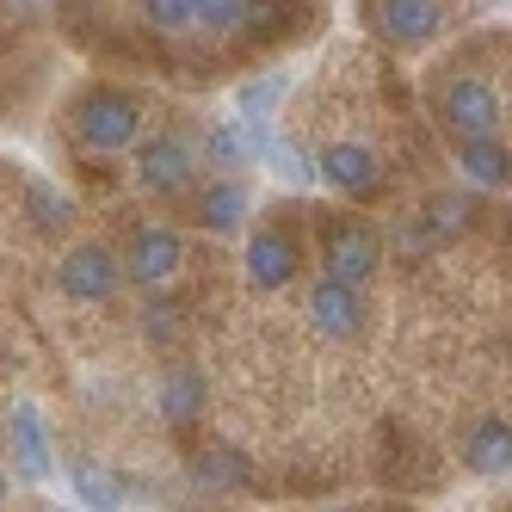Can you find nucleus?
I'll use <instances>...</instances> for the list:
<instances>
[{
	"label": "nucleus",
	"instance_id": "1a4fd4ad",
	"mask_svg": "<svg viewBox=\"0 0 512 512\" xmlns=\"http://www.w3.org/2000/svg\"><path fill=\"white\" fill-rule=\"evenodd\" d=\"M377 31L401 50H420L445 31V7L438 0H377Z\"/></svg>",
	"mask_w": 512,
	"mask_h": 512
},
{
	"label": "nucleus",
	"instance_id": "4be33fe9",
	"mask_svg": "<svg viewBox=\"0 0 512 512\" xmlns=\"http://www.w3.org/2000/svg\"><path fill=\"white\" fill-rule=\"evenodd\" d=\"M247 7H253V0H198V31H210V38H229V31L247 25Z\"/></svg>",
	"mask_w": 512,
	"mask_h": 512
},
{
	"label": "nucleus",
	"instance_id": "9d476101",
	"mask_svg": "<svg viewBox=\"0 0 512 512\" xmlns=\"http://www.w3.org/2000/svg\"><path fill=\"white\" fill-rule=\"evenodd\" d=\"M247 284L253 290H284L290 278H297V266H303V253H297V241H290L284 229H260L247 241Z\"/></svg>",
	"mask_w": 512,
	"mask_h": 512
},
{
	"label": "nucleus",
	"instance_id": "39448f33",
	"mask_svg": "<svg viewBox=\"0 0 512 512\" xmlns=\"http://www.w3.org/2000/svg\"><path fill=\"white\" fill-rule=\"evenodd\" d=\"M179 266H186V235L167 229V223H142L124 247V278L136 290H161L179 278Z\"/></svg>",
	"mask_w": 512,
	"mask_h": 512
},
{
	"label": "nucleus",
	"instance_id": "6ab92c4d",
	"mask_svg": "<svg viewBox=\"0 0 512 512\" xmlns=\"http://www.w3.org/2000/svg\"><path fill=\"white\" fill-rule=\"evenodd\" d=\"M136 13L161 38H179V31H198V0H136Z\"/></svg>",
	"mask_w": 512,
	"mask_h": 512
},
{
	"label": "nucleus",
	"instance_id": "20e7f679",
	"mask_svg": "<svg viewBox=\"0 0 512 512\" xmlns=\"http://www.w3.org/2000/svg\"><path fill=\"white\" fill-rule=\"evenodd\" d=\"M118 284H124V260L105 241H75L56 266V290L68 303H105Z\"/></svg>",
	"mask_w": 512,
	"mask_h": 512
},
{
	"label": "nucleus",
	"instance_id": "dca6fc26",
	"mask_svg": "<svg viewBox=\"0 0 512 512\" xmlns=\"http://www.w3.org/2000/svg\"><path fill=\"white\" fill-rule=\"evenodd\" d=\"M161 420L167 426H192L198 414H204V377L192 371V364H173V371L161 377Z\"/></svg>",
	"mask_w": 512,
	"mask_h": 512
},
{
	"label": "nucleus",
	"instance_id": "393cba45",
	"mask_svg": "<svg viewBox=\"0 0 512 512\" xmlns=\"http://www.w3.org/2000/svg\"><path fill=\"white\" fill-rule=\"evenodd\" d=\"M38 7H44V0H0V13H19V19H25V13H38Z\"/></svg>",
	"mask_w": 512,
	"mask_h": 512
},
{
	"label": "nucleus",
	"instance_id": "aec40b11",
	"mask_svg": "<svg viewBox=\"0 0 512 512\" xmlns=\"http://www.w3.org/2000/svg\"><path fill=\"white\" fill-rule=\"evenodd\" d=\"M25 210H31V223H38L44 235H62L68 216H75V210H68V198L50 186V179H31V186H25Z\"/></svg>",
	"mask_w": 512,
	"mask_h": 512
},
{
	"label": "nucleus",
	"instance_id": "b1692460",
	"mask_svg": "<svg viewBox=\"0 0 512 512\" xmlns=\"http://www.w3.org/2000/svg\"><path fill=\"white\" fill-rule=\"evenodd\" d=\"M142 334H149L155 346H167V340H179V334H186V309H179V303H149V309H142Z\"/></svg>",
	"mask_w": 512,
	"mask_h": 512
},
{
	"label": "nucleus",
	"instance_id": "a878e982",
	"mask_svg": "<svg viewBox=\"0 0 512 512\" xmlns=\"http://www.w3.org/2000/svg\"><path fill=\"white\" fill-rule=\"evenodd\" d=\"M0 500H7V482H0Z\"/></svg>",
	"mask_w": 512,
	"mask_h": 512
},
{
	"label": "nucleus",
	"instance_id": "7ed1b4c3",
	"mask_svg": "<svg viewBox=\"0 0 512 512\" xmlns=\"http://www.w3.org/2000/svg\"><path fill=\"white\" fill-rule=\"evenodd\" d=\"M383 266V235L364 223V216H334L321 235V272L327 278H340V284H371Z\"/></svg>",
	"mask_w": 512,
	"mask_h": 512
},
{
	"label": "nucleus",
	"instance_id": "f257e3e1",
	"mask_svg": "<svg viewBox=\"0 0 512 512\" xmlns=\"http://www.w3.org/2000/svg\"><path fill=\"white\" fill-rule=\"evenodd\" d=\"M75 136L93 155H118L142 142V99L124 87H87L75 99Z\"/></svg>",
	"mask_w": 512,
	"mask_h": 512
},
{
	"label": "nucleus",
	"instance_id": "0eeeda50",
	"mask_svg": "<svg viewBox=\"0 0 512 512\" xmlns=\"http://www.w3.org/2000/svg\"><path fill=\"white\" fill-rule=\"evenodd\" d=\"M303 315L315 321V334H327V340H358L364 334V290L321 272L309 284V297H303Z\"/></svg>",
	"mask_w": 512,
	"mask_h": 512
},
{
	"label": "nucleus",
	"instance_id": "f03ea898",
	"mask_svg": "<svg viewBox=\"0 0 512 512\" xmlns=\"http://www.w3.org/2000/svg\"><path fill=\"white\" fill-rule=\"evenodd\" d=\"M432 118L445 124L457 142H469V136H500L506 105H500L494 81H482V75H451V81H438V93H432Z\"/></svg>",
	"mask_w": 512,
	"mask_h": 512
},
{
	"label": "nucleus",
	"instance_id": "423d86ee",
	"mask_svg": "<svg viewBox=\"0 0 512 512\" xmlns=\"http://www.w3.org/2000/svg\"><path fill=\"white\" fill-rule=\"evenodd\" d=\"M136 179H142V192H155V198H179V192H192V179H198V149L186 136H149L136 149Z\"/></svg>",
	"mask_w": 512,
	"mask_h": 512
},
{
	"label": "nucleus",
	"instance_id": "f3484780",
	"mask_svg": "<svg viewBox=\"0 0 512 512\" xmlns=\"http://www.w3.org/2000/svg\"><path fill=\"white\" fill-rule=\"evenodd\" d=\"M68 488H75V500L87 512H124V488L99 463H68Z\"/></svg>",
	"mask_w": 512,
	"mask_h": 512
},
{
	"label": "nucleus",
	"instance_id": "f8f14e48",
	"mask_svg": "<svg viewBox=\"0 0 512 512\" xmlns=\"http://www.w3.org/2000/svg\"><path fill=\"white\" fill-rule=\"evenodd\" d=\"M457 173L475 192H500V186H512V149L500 136H469V142H457Z\"/></svg>",
	"mask_w": 512,
	"mask_h": 512
},
{
	"label": "nucleus",
	"instance_id": "5701e85b",
	"mask_svg": "<svg viewBox=\"0 0 512 512\" xmlns=\"http://www.w3.org/2000/svg\"><path fill=\"white\" fill-rule=\"evenodd\" d=\"M204 155H210L216 167H241V155H247V130H241V124H210V130H204Z\"/></svg>",
	"mask_w": 512,
	"mask_h": 512
},
{
	"label": "nucleus",
	"instance_id": "4468645a",
	"mask_svg": "<svg viewBox=\"0 0 512 512\" xmlns=\"http://www.w3.org/2000/svg\"><path fill=\"white\" fill-rule=\"evenodd\" d=\"M463 463L475 475H506L512 469V420L500 414H482L469 432H463Z\"/></svg>",
	"mask_w": 512,
	"mask_h": 512
},
{
	"label": "nucleus",
	"instance_id": "9b49d317",
	"mask_svg": "<svg viewBox=\"0 0 512 512\" xmlns=\"http://www.w3.org/2000/svg\"><path fill=\"white\" fill-rule=\"evenodd\" d=\"M7 445H13V463L25 482H50V438H44V414L31 408V401H19V408L7 414Z\"/></svg>",
	"mask_w": 512,
	"mask_h": 512
},
{
	"label": "nucleus",
	"instance_id": "6e6552de",
	"mask_svg": "<svg viewBox=\"0 0 512 512\" xmlns=\"http://www.w3.org/2000/svg\"><path fill=\"white\" fill-rule=\"evenodd\" d=\"M315 173L340 198H377L383 192V161H377V149H364V142H327L315 155Z\"/></svg>",
	"mask_w": 512,
	"mask_h": 512
},
{
	"label": "nucleus",
	"instance_id": "ddd939ff",
	"mask_svg": "<svg viewBox=\"0 0 512 512\" xmlns=\"http://www.w3.org/2000/svg\"><path fill=\"white\" fill-rule=\"evenodd\" d=\"M192 223L198 229H210V235H235L241 223H247V186L241 179H210V186L192 198Z\"/></svg>",
	"mask_w": 512,
	"mask_h": 512
},
{
	"label": "nucleus",
	"instance_id": "a211bd4d",
	"mask_svg": "<svg viewBox=\"0 0 512 512\" xmlns=\"http://www.w3.org/2000/svg\"><path fill=\"white\" fill-rule=\"evenodd\" d=\"M290 93V75L284 68H272V75H253L241 93H235V112H241V124H272V112H278V99Z\"/></svg>",
	"mask_w": 512,
	"mask_h": 512
},
{
	"label": "nucleus",
	"instance_id": "412c9836",
	"mask_svg": "<svg viewBox=\"0 0 512 512\" xmlns=\"http://www.w3.org/2000/svg\"><path fill=\"white\" fill-rule=\"evenodd\" d=\"M198 482H210V488H247V457H241L235 445L204 451V457H198Z\"/></svg>",
	"mask_w": 512,
	"mask_h": 512
},
{
	"label": "nucleus",
	"instance_id": "2eb2a0df",
	"mask_svg": "<svg viewBox=\"0 0 512 512\" xmlns=\"http://www.w3.org/2000/svg\"><path fill=\"white\" fill-rule=\"evenodd\" d=\"M469 223V204H463V192H438L426 210H420V223L408 229V235H401V247H408V253H426V247H445L457 229Z\"/></svg>",
	"mask_w": 512,
	"mask_h": 512
}]
</instances>
